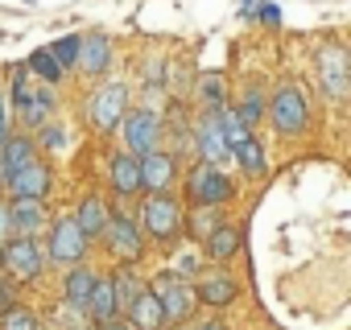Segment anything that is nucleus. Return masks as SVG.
I'll use <instances>...</instances> for the list:
<instances>
[{
	"mask_svg": "<svg viewBox=\"0 0 351 330\" xmlns=\"http://www.w3.org/2000/svg\"><path fill=\"white\" fill-rule=\"evenodd\" d=\"M191 199L199 207H219L223 199H232V182L215 170V165H199L191 174Z\"/></svg>",
	"mask_w": 351,
	"mask_h": 330,
	"instance_id": "nucleus-1",
	"label": "nucleus"
},
{
	"mask_svg": "<svg viewBox=\"0 0 351 330\" xmlns=\"http://www.w3.org/2000/svg\"><path fill=\"white\" fill-rule=\"evenodd\" d=\"M149 293L157 297V305H161V314H165V318H186V314H191V305H195V293H191L178 277H157Z\"/></svg>",
	"mask_w": 351,
	"mask_h": 330,
	"instance_id": "nucleus-2",
	"label": "nucleus"
},
{
	"mask_svg": "<svg viewBox=\"0 0 351 330\" xmlns=\"http://www.w3.org/2000/svg\"><path fill=\"white\" fill-rule=\"evenodd\" d=\"M124 103H128L124 83H108V87H99L95 99H91V120H95L99 128H116L120 116H124Z\"/></svg>",
	"mask_w": 351,
	"mask_h": 330,
	"instance_id": "nucleus-3",
	"label": "nucleus"
},
{
	"mask_svg": "<svg viewBox=\"0 0 351 330\" xmlns=\"http://www.w3.org/2000/svg\"><path fill=\"white\" fill-rule=\"evenodd\" d=\"M273 124L281 132H302L306 128V99L298 87H281L273 99Z\"/></svg>",
	"mask_w": 351,
	"mask_h": 330,
	"instance_id": "nucleus-4",
	"label": "nucleus"
},
{
	"mask_svg": "<svg viewBox=\"0 0 351 330\" xmlns=\"http://www.w3.org/2000/svg\"><path fill=\"white\" fill-rule=\"evenodd\" d=\"M5 268L13 272V277H21V281H29V277H38L42 272V248L34 244V240H13L9 248H5Z\"/></svg>",
	"mask_w": 351,
	"mask_h": 330,
	"instance_id": "nucleus-5",
	"label": "nucleus"
},
{
	"mask_svg": "<svg viewBox=\"0 0 351 330\" xmlns=\"http://www.w3.org/2000/svg\"><path fill=\"white\" fill-rule=\"evenodd\" d=\"M83 248H87V240H83V231L75 227V219L54 223V231H50V256H54V260L75 264V260L83 256Z\"/></svg>",
	"mask_w": 351,
	"mask_h": 330,
	"instance_id": "nucleus-6",
	"label": "nucleus"
},
{
	"mask_svg": "<svg viewBox=\"0 0 351 330\" xmlns=\"http://www.w3.org/2000/svg\"><path fill=\"white\" fill-rule=\"evenodd\" d=\"M145 231H153L157 240L173 236V231H178V203L165 199V194L149 199V203H145Z\"/></svg>",
	"mask_w": 351,
	"mask_h": 330,
	"instance_id": "nucleus-7",
	"label": "nucleus"
},
{
	"mask_svg": "<svg viewBox=\"0 0 351 330\" xmlns=\"http://www.w3.org/2000/svg\"><path fill=\"white\" fill-rule=\"evenodd\" d=\"M157 116L153 112H132L128 120H124V140H128V149H136V153H153V144H157Z\"/></svg>",
	"mask_w": 351,
	"mask_h": 330,
	"instance_id": "nucleus-8",
	"label": "nucleus"
},
{
	"mask_svg": "<svg viewBox=\"0 0 351 330\" xmlns=\"http://www.w3.org/2000/svg\"><path fill=\"white\" fill-rule=\"evenodd\" d=\"M46 186H50V174H46V165H42V161H29L25 170H17V174L9 178L13 199H42Z\"/></svg>",
	"mask_w": 351,
	"mask_h": 330,
	"instance_id": "nucleus-9",
	"label": "nucleus"
},
{
	"mask_svg": "<svg viewBox=\"0 0 351 330\" xmlns=\"http://www.w3.org/2000/svg\"><path fill=\"white\" fill-rule=\"evenodd\" d=\"M199 149H203L207 165H215V170L232 157V149H228V140H223V132H219V116H207V120H203V128H199Z\"/></svg>",
	"mask_w": 351,
	"mask_h": 330,
	"instance_id": "nucleus-10",
	"label": "nucleus"
},
{
	"mask_svg": "<svg viewBox=\"0 0 351 330\" xmlns=\"http://www.w3.org/2000/svg\"><path fill=\"white\" fill-rule=\"evenodd\" d=\"M104 236H108V244H112V252H116L120 260H136V256H141V236H136V227H132L128 219H112V223L104 227Z\"/></svg>",
	"mask_w": 351,
	"mask_h": 330,
	"instance_id": "nucleus-11",
	"label": "nucleus"
},
{
	"mask_svg": "<svg viewBox=\"0 0 351 330\" xmlns=\"http://www.w3.org/2000/svg\"><path fill=\"white\" fill-rule=\"evenodd\" d=\"M136 165H141V186H149V190H165L173 178V161L165 153H145V161H136Z\"/></svg>",
	"mask_w": 351,
	"mask_h": 330,
	"instance_id": "nucleus-12",
	"label": "nucleus"
},
{
	"mask_svg": "<svg viewBox=\"0 0 351 330\" xmlns=\"http://www.w3.org/2000/svg\"><path fill=\"white\" fill-rule=\"evenodd\" d=\"M128 318H132V326H136V330H157V326L165 322V314H161V305H157V297H153L149 289H141V293L132 297Z\"/></svg>",
	"mask_w": 351,
	"mask_h": 330,
	"instance_id": "nucleus-13",
	"label": "nucleus"
},
{
	"mask_svg": "<svg viewBox=\"0 0 351 330\" xmlns=\"http://www.w3.org/2000/svg\"><path fill=\"white\" fill-rule=\"evenodd\" d=\"M108 38H99V34H87V38H79V66L83 71H91V75H99L104 66H108Z\"/></svg>",
	"mask_w": 351,
	"mask_h": 330,
	"instance_id": "nucleus-14",
	"label": "nucleus"
},
{
	"mask_svg": "<svg viewBox=\"0 0 351 330\" xmlns=\"http://www.w3.org/2000/svg\"><path fill=\"white\" fill-rule=\"evenodd\" d=\"M29 161H38V157H34V144H29L25 136H13V140H5V153H0V165H5V182H9L17 170H25Z\"/></svg>",
	"mask_w": 351,
	"mask_h": 330,
	"instance_id": "nucleus-15",
	"label": "nucleus"
},
{
	"mask_svg": "<svg viewBox=\"0 0 351 330\" xmlns=\"http://www.w3.org/2000/svg\"><path fill=\"white\" fill-rule=\"evenodd\" d=\"M9 227L25 231V240H29V231L42 227V207H38V199H13V207H9Z\"/></svg>",
	"mask_w": 351,
	"mask_h": 330,
	"instance_id": "nucleus-16",
	"label": "nucleus"
},
{
	"mask_svg": "<svg viewBox=\"0 0 351 330\" xmlns=\"http://www.w3.org/2000/svg\"><path fill=\"white\" fill-rule=\"evenodd\" d=\"M75 227L83 231V240H87V236H104V227H108L104 203H99V199H87V203L79 207V215H75Z\"/></svg>",
	"mask_w": 351,
	"mask_h": 330,
	"instance_id": "nucleus-17",
	"label": "nucleus"
},
{
	"mask_svg": "<svg viewBox=\"0 0 351 330\" xmlns=\"http://www.w3.org/2000/svg\"><path fill=\"white\" fill-rule=\"evenodd\" d=\"M112 182H116L120 194L141 190V165H136V157H116L112 161Z\"/></svg>",
	"mask_w": 351,
	"mask_h": 330,
	"instance_id": "nucleus-18",
	"label": "nucleus"
},
{
	"mask_svg": "<svg viewBox=\"0 0 351 330\" xmlns=\"http://www.w3.org/2000/svg\"><path fill=\"white\" fill-rule=\"evenodd\" d=\"M87 309L95 322H108L116 314V293H112V281H95L91 285V297H87Z\"/></svg>",
	"mask_w": 351,
	"mask_h": 330,
	"instance_id": "nucleus-19",
	"label": "nucleus"
},
{
	"mask_svg": "<svg viewBox=\"0 0 351 330\" xmlns=\"http://www.w3.org/2000/svg\"><path fill=\"white\" fill-rule=\"evenodd\" d=\"M195 297H203L207 305H228L236 297V285H232V277H207Z\"/></svg>",
	"mask_w": 351,
	"mask_h": 330,
	"instance_id": "nucleus-20",
	"label": "nucleus"
},
{
	"mask_svg": "<svg viewBox=\"0 0 351 330\" xmlns=\"http://www.w3.org/2000/svg\"><path fill=\"white\" fill-rule=\"evenodd\" d=\"M91 285H95V277H91L87 268H75V272L66 277V301H71L75 309H87V297H91Z\"/></svg>",
	"mask_w": 351,
	"mask_h": 330,
	"instance_id": "nucleus-21",
	"label": "nucleus"
},
{
	"mask_svg": "<svg viewBox=\"0 0 351 330\" xmlns=\"http://www.w3.org/2000/svg\"><path fill=\"white\" fill-rule=\"evenodd\" d=\"M322 62H326V66H322V75H326L330 95H335V99H343V95H347V83H343V54H339V50H326V54H322Z\"/></svg>",
	"mask_w": 351,
	"mask_h": 330,
	"instance_id": "nucleus-22",
	"label": "nucleus"
},
{
	"mask_svg": "<svg viewBox=\"0 0 351 330\" xmlns=\"http://www.w3.org/2000/svg\"><path fill=\"white\" fill-rule=\"evenodd\" d=\"M236 244H240V236H236L232 227H215V231L207 236V252H211L215 260H228V256L236 252Z\"/></svg>",
	"mask_w": 351,
	"mask_h": 330,
	"instance_id": "nucleus-23",
	"label": "nucleus"
},
{
	"mask_svg": "<svg viewBox=\"0 0 351 330\" xmlns=\"http://www.w3.org/2000/svg\"><path fill=\"white\" fill-rule=\"evenodd\" d=\"M219 132H223L228 149H236V144H244V140H248V128L240 124V116H236V112H219Z\"/></svg>",
	"mask_w": 351,
	"mask_h": 330,
	"instance_id": "nucleus-24",
	"label": "nucleus"
},
{
	"mask_svg": "<svg viewBox=\"0 0 351 330\" xmlns=\"http://www.w3.org/2000/svg\"><path fill=\"white\" fill-rule=\"evenodd\" d=\"M232 153L240 157V165H244L248 174H261V170H265V153H261V144H256V140H244V144H236Z\"/></svg>",
	"mask_w": 351,
	"mask_h": 330,
	"instance_id": "nucleus-25",
	"label": "nucleus"
},
{
	"mask_svg": "<svg viewBox=\"0 0 351 330\" xmlns=\"http://www.w3.org/2000/svg\"><path fill=\"white\" fill-rule=\"evenodd\" d=\"M0 330H38V318L25 314V309H5V322H0Z\"/></svg>",
	"mask_w": 351,
	"mask_h": 330,
	"instance_id": "nucleus-26",
	"label": "nucleus"
},
{
	"mask_svg": "<svg viewBox=\"0 0 351 330\" xmlns=\"http://www.w3.org/2000/svg\"><path fill=\"white\" fill-rule=\"evenodd\" d=\"M50 58H54L58 66H75V58H79V38H62V42L50 50Z\"/></svg>",
	"mask_w": 351,
	"mask_h": 330,
	"instance_id": "nucleus-27",
	"label": "nucleus"
},
{
	"mask_svg": "<svg viewBox=\"0 0 351 330\" xmlns=\"http://www.w3.org/2000/svg\"><path fill=\"white\" fill-rule=\"evenodd\" d=\"M112 293H116V309H128V305H132V297H136L141 289H136V281H132V277H120V281H112Z\"/></svg>",
	"mask_w": 351,
	"mask_h": 330,
	"instance_id": "nucleus-28",
	"label": "nucleus"
},
{
	"mask_svg": "<svg viewBox=\"0 0 351 330\" xmlns=\"http://www.w3.org/2000/svg\"><path fill=\"white\" fill-rule=\"evenodd\" d=\"M29 66H34V71H38L42 79H58V75H62V66H58V62L50 58V50H38V54L29 58Z\"/></svg>",
	"mask_w": 351,
	"mask_h": 330,
	"instance_id": "nucleus-29",
	"label": "nucleus"
},
{
	"mask_svg": "<svg viewBox=\"0 0 351 330\" xmlns=\"http://www.w3.org/2000/svg\"><path fill=\"white\" fill-rule=\"evenodd\" d=\"M203 99L223 112V79H219V75H207V79H203Z\"/></svg>",
	"mask_w": 351,
	"mask_h": 330,
	"instance_id": "nucleus-30",
	"label": "nucleus"
},
{
	"mask_svg": "<svg viewBox=\"0 0 351 330\" xmlns=\"http://www.w3.org/2000/svg\"><path fill=\"white\" fill-rule=\"evenodd\" d=\"M261 112H265V103H261V95H256V91H248V99L240 103V112H236V116H240V124L248 128V124H256V116H261Z\"/></svg>",
	"mask_w": 351,
	"mask_h": 330,
	"instance_id": "nucleus-31",
	"label": "nucleus"
},
{
	"mask_svg": "<svg viewBox=\"0 0 351 330\" xmlns=\"http://www.w3.org/2000/svg\"><path fill=\"white\" fill-rule=\"evenodd\" d=\"M195 227H199L195 236H211V231H215V219H211L207 211H199V215H195Z\"/></svg>",
	"mask_w": 351,
	"mask_h": 330,
	"instance_id": "nucleus-32",
	"label": "nucleus"
},
{
	"mask_svg": "<svg viewBox=\"0 0 351 330\" xmlns=\"http://www.w3.org/2000/svg\"><path fill=\"white\" fill-rule=\"evenodd\" d=\"M173 268H178V272H186V277H191V272H195V256H186V252H182L178 260H173Z\"/></svg>",
	"mask_w": 351,
	"mask_h": 330,
	"instance_id": "nucleus-33",
	"label": "nucleus"
},
{
	"mask_svg": "<svg viewBox=\"0 0 351 330\" xmlns=\"http://www.w3.org/2000/svg\"><path fill=\"white\" fill-rule=\"evenodd\" d=\"M42 140H46V144H54V149H58V144H62V132H58V128H46V136H42Z\"/></svg>",
	"mask_w": 351,
	"mask_h": 330,
	"instance_id": "nucleus-34",
	"label": "nucleus"
},
{
	"mask_svg": "<svg viewBox=\"0 0 351 330\" xmlns=\"http://www.w3.org/2000/svg\"><path fill=\"white\" fill-rule=\"evenodd\" d=\"M0 309H13V293H9V285H0Z\"/></svg>",
	"mask_w": 351,
	"mask_h": 330,
	"instance_id": "nucleus-35",
	"label": "nucleus"
},
{
	"mask_svg": "<svg viewBox=\"0 0 351 330\" xmlns=\"http://www.w3.org/2000/svg\"><path fill=\"white\" fill-rule=\"evenodd\" d=\"M9 236V207H0V240Z\"/></svg>",
	"mask_w": 351,
	"mask_h": 330,
	"instance_id": "nucleus-36",
	"label": "nucleus"
},
{
	"mask_svg": "<svg viewBox=\"0 0 351 330\" xmlns=\"http://www.w3.org/2000/svg\"><path fill=\"white\" fill-rule=\"evenodd\" d=\"M104 330H124V322H120V326H116V322H112V318H108V322H104Z\"/></svg>",
	"mask_w": 351,
	"mask_h": 330,
	"instance_id": "nucleus-37",
	"label": "nucleus"
},
{
	"mask_svg": "<svg viewBox=\"0 0 351 330\" xmlns=\"http://www.w3.org/2000/svg\"><path fill=\"white\" fill-rule=\"evenodd\" d=\"M0 132H5V112H0Z\"/></svg>",
	"mask_w": 351,
	"mask_h": 330,
	"instance_id": "nucleus-38",
	"label": "nucleus"
}]
</instances>
